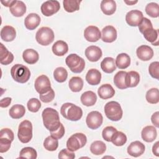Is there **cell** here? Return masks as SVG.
I'll use <instances>...</instances> for the list:
<instances>
[{
	"instance_id": "cell-32",
	"label": "cell",
	"mask_w": 159,
	"mask_h": 159,
	"mask_svg": "<svg viewBox=\"0 0 159 159\" xmlns=\"http://www.w3.org/2000/svg\"><path fill=\"white\" fill-rule=\"evenodd\" d=\"M115 63L119 69H125L130 64V58L127 53H122L117 56Z\"/></svg>"
},
{
	"instance_id": "cell-43",
	"label": "cell",
	"mask_w": 159,
	"mask_h": 159,
	"mask_svg": "<svg viewBox=\"0 0 159 159\" xmlns=\"http://www.w3.org/2000/svg\"><path fill=\"white\" fill-rule=\"evenodd\" d=\"M145 12L152 17H158L159 14L158 4L155 2L148 3L145 7Z\"/></svg>"
},
{
	"instance_id": "cell-14",
	"label": "cell",
	"mask_w": 159,
	"mask_h": 159,
	"mask_svg": "<svg viewBox=\"0 0 159 159\" xmlns=\"http://www.w3.org/2000/svg\"><path fill=\"white\" fill-rule=\"evenodd\" d=\"M84 37L88 42H97L101 37V34L98 27L89 25L87 27L84 31Z\"/></svg>"
},
{
	"instance_id": "cell-28",
	"label": "cell",
	"mask_w": 159,
	"mask_h": 159,
	"mask_svg": "<svg viewBox=\"0 0 159 159\" xmlns=\"http://www.w3.org/2000/svg\"><path fill=\"white\" fill-rule=\"evenodd\" d=\"M101 9L104 14L112 15L116 10V3L113 0H103L101 2Z\"/></svg>"
},
{
	"instance_id": "cell-23",
	"label": "cell",
	"mask_w": 159,
	"mask_h": 159,
	"mask_svg": "<svg viewBox=\"0 0 159 159\" xmlns=\"http://www.w3.org/2000/svg\"><path fill=\"white\" fill-rule=\"evenodd\" d=\"M101 74L96 69H90L86 73V80L91 85H98L101 82Z\"/></svg>"
},
{
	"instance_id": "cell-5",
	"label": "cell",
	"mask_w": 159,
	"mask_h": 159,
	"mask_svg": "<svg viewBox=\"0 0 159 159\" xmlns=\"http://www.w3.org/2000/svg\"><path fill=\"white\" fill-rule=\"evenodd\" d=\"M104 112L106 117L112 121L119 120L123 114V111L119 103L114 101H109L106 104Z\"/></svg>"
},
{
	"instance_id": "cell-3",
	"label": "cell",
	"mask_w": 159,
	"mask_h": 159,
	"mask_svg": "<svg viewBox=\"0 0 159 159\" xmlns=\"http://www.w3.org/2000/svg\"><path fill=\"white\" fill-rule=\"evenodd\" d=\"M60 113L63 117L71 121H77L83 116L81 108L70 102H66L61 106Z\"/></svg>"
},
{
	"instance_id": "cell-24",
	"label": "cell",
	"mask_w": 159,
	"mask_h": 159,
	"mask_svg": "<svg viewBox=\"0 0 159 159\" xmlns=\"http://www.w3.org/2000/svg\"><path fill=\"white\" fill-rule=\"evenodd\" d=\"M14 60L13 54L8 51V50L4 46V45L0 43V63L2 65H7L12 62Z\"/></svg>"
},
{
	"instance_id": "cell-8",
	"label": "cell",
	"mask_w": 159,
	"mask_h": 159,
	"mask_svg": "<svg viewBox=\"0 0 159 159\" xmlns=\"http://www.w3.org/2000/svg\"><path fill=\"white\" fill-rule=\"evenodd\" d=\"M53 31L48 27H42L40 28L35 34L37 42L41 45L47 46L50 45L54 40Z\"/></svg>"
},
{
	"instance_id": "cell-27",
	"label": "cell",
	"mask_w": 159,
	"mask_h": 159,
	"mask_svg": "<svg viewBox=\"0 0 159 159\" xmlns=\"http://www.w3.org/2000/svg\"><path fill=\"white\" fill-rule=\"evenodd\" d=\"M22 58L25 62L28 64H34L39 60V55L37 51L34 49L29 48L23 52Z\"/></svg>"
},
{
	"instance_id": "cell-17",
	"label": "cell",
	"mask_w": 159,
	"mask_h": 159,
	"mask_svg": "<svg viewBox=\"0 0 159 159\" xmlns=\"http://www.w3.org/2000/svg\"><path fill=\"white\" fill-rule=\"evenodd\" d=\"M102 53L101 48L95 45H91L85 50V56L92 62L98 61L102 57Z\"/></svg>"
},
{
	"instance_id": "cell-35",
	"label": "cell",
	"mask_w": 159,
	"mask_h": 159,
	"mask_svg": "<svg viewBox=\"0 0 159 159\" xmlns=\"http://www.w3.org/2000/svg\"><path fill=\"white\" fill-rule=\"evenodd\" d=\"M106 150V144L101 140H96L93 142L90 146V150L91 153L95 155H100L103 154Z\"/></svg>"
},
{
	"instance_id": "cell-22",
	"label": "cell",
	"mask_w": 159,
	"mask_h": 159,
	"mask_svg": "<svg viewBox=\"0 0 159 159\" xmlns=\"http://www.w3.org/2000/svg\"><path fill=\"white\" fill-rule=\"evenodd\" d=\"M16 31L11 25H5L1 30V38L5 42H11L15 39Z\"/></svg>"
},
{
	"instance_id": "cell-41",
	"label": "cell",
	"mask_w": 159,
	"mask_h": 159,
	"mask_svg": "<svg viewBox=\"0 0 159 159\" xmlns=\"http://www.w3.org/2000/svg\"><path fill=\"white\" fill-rule=\"evenodd\" d=\"M53 77L58 83H63L66 81L68 77V72L63 67H58L53 71Z\"/></svg>"
},
{
	"instance_id": "cell-4",
	"label": "cell",
	"mask_w": 159,
	"mask_h": 159,
	"mask_svg": "<svg viewBox=\"0 0 159 159\" xmlns=\"http://www.w3.org/2000/svg\"><path fill=\"white\" fill-rule=\"evenodd\" d=\"M11 75L16 82L25 83L30 77V71L27 66L22 64H16L11 69Z\"/></svg>"
},
{
	"instance_id": "cell-6",
	"label": "cell",
	"mask_w": 159,
	"mask_h": 159,
	"mask_svg": "<svg viewBox=\"0 0 159 159\" xmlns=\"http://www.w3.org/2000/svg\"><path fill=\"white\" fill-rule=\"evenodd\" d=\"M65 62L70 70L75 73L82 72L85 67L84 59L75 53H71L67 56Z\"/></svg>"
},
{
	"instance_id": "cell-12",
	"label": "cell",
	"mask_w": 159,
	"mask_h": 159,
	"mask_svg": "<svg viewBox=\"0 0 159 159\" xmlns=\"http://www.w3.org/2000/svg\"><path fill=\"white\" fill-rule=\"evenodd\" d=\"M60 9V5L58 1H47L44 2L40 7L42 13L45 16H51L57 13Z\"/></svg>"
},
{
	"instance_id": "cell-16",
	"label": "cell",
	"mask_w": 159,
	"mask_h": 159,
	"mask_svg": "<svg viewBox=\"0 0 159 159\" xmlns=\"http://www.w3.org/2000/svg\"><path fill=\"white\" fill-rule=\"evenodd\" d=\"M145 145L140 141L132 142L127 147V153L130 156L138 157L142 155L145 152Z\"/></svg>"
},
{
	"instance_id": "cell-46",
	"label": "cell",
	"mask_w": 159,
	"mask_h": 159,
	"mask_svg": "<svg viewBox=\"0 0 159 159\" xmlns=\"http://www.w3.org/2000/svg\"><path fill=\"white\" fill-rule=\"evenodd\" d=\"M148 71L150 76L155 79L159 78V62L154 61L150 64L148 67Z\"/></svg>"
},
{
	"instance_id": "cell-40",
	"label": "cell",
	"mask_w": 159,
	"mask_h": 159,
	"mask_svg": "<svg viewBox=\"0 0 159 159\" xmlns=\"http://www.w3.org/2000/svg\"><path fill=\"white\" fill-rule=\"evenodd\" d=\"M37 157V151L29 147L23 148L19 153V157L20 158H28V159H35Z\"/></svg>"
},
{
	"instance_id": "cell-36",
	"label": "cell",
	"mask_w": 159,
	"mask_h": 159,
	"mask_svg": "<svg viewBox=\"0 0 159 159\" xmlns=\"http://www.w3.org/2000/svg\"><path fill=\"white\" fill-rule=\"evenodd\" d=\"M69 88L73 92H79L83 87V81L79 76L72 77L69 81Z\"/></svg>"
},
{
	"instance_id": "cell-26",
	"label": "cell",
	"mask_w": 159,
	"mask_h": 159,
	"mask_svg": "<svg viewBox=\"0 0 159 159\" xmlns=\"http://www.w3.org/2000/svg\"><path fill=\"white\" fill-rule=\"evenodd\" d=\"M80 99L83 105L86 106H92L96 102L97 96L93 91H88L81 94Z\"/></svg>"
},
{
	"instance_id": "cell-42",
	"label": "cell",
	"mask_w": 159,
	"mask_h": 159,
	"mask_svg": "<svg viewBox=\"0 0 159 159\" xmlns=\"http://www.w3.org/2000/svg\"><path fill=\"white\" fill-rule=\"evenodd\" d=\"M111 142L116 146H122L127 142V136L120 131H117L112 136Z\"/></svg>"
},
{
	"instance_id": "cell-10",
	"label": "cell",
	"mask_w": 159,
	"mask_h": 159,
	"mask_svg": "<svg viewBox=\"0 0 159 159\" xmlns=\"http://www.w3.org/2000/svg\"><path fill=\"white\" fill-rule=\"evenodd\" d=\"M103 122V117L98 111L90 112L86 119L87 126L91 129H97L99 128Z\"/></svg>"
},
{
	"instance_id": "cell-34",
	"label": "cell",
	"mask_w": 159,
	"mask_h": 159,
	"mask_svg": "<svg viewBox=\"0 0 159 159\" xmlns=\"http://www.w3.org/2000/svg\"><path fill=\"white\" fill-rule=\"evenodd\" d=\"M25 112V109L24 106L21 104L13 105L9 109V116L12 119H20L22 117Z\"/></svg>"
},
{
	"instance_id": "cell-54",
	"label": "cell",
	"mask_w": 159,
	"mask_h": 159,
	"mask_svg": "<svg viewBox=\"0 0 159 159\" xmlns=\"http://www.w3.org/2000/svg\"><path fill=\"white\" fill-rule=\"evenodd\" d=\"M158 145H159V142H157L155 143V144L153 145V147H152V152L157 157L159 156V151H158L159 147H158Z\"/></svg>"
},
{
	"instance_id": "cell-51",
	"label": "cell",
	"mask_w": 159,
	"mask_h": 159,
	"mask_svg": "<svg viewBox=\"0 0 159 159\" xmlns=\"http://www.w3.org/2000/svg\"><path fill=\"white\" fill-rule=\"evenodd\" d=\"M65 132V130L64 126L62 124H61L60 127L57 130L53 132H50V133H51V135L54 138L57 139H60L64 135Z\"/></svg>"
},
{
	"instance_id": "cell-1",
	"label": "cell",
	"mask_w": 159,
	"mask_h": 159,
	"mask_svg": "<svg viewBox=\"0 0 159 159\" xmlns=\"http://www.w3.org/2000/svg\"><path fill=\"white\" fill-rule=\"evenodd\" d=\"M43 123L45 128L50 132H53L57 130L60 126L59 114L55 109L47 107L45 108L42 113Z\"/></svg>"
},
{
	"instance_id": "cell-18",
	"label": "cell",
	"mask_w": 159,
	"mask_h": 159,
	"mask_svg": "<svg viewBox=\"0 0 159 159\" xmlns=\"http://www.w3.org/2000/svg\"><path fill=\"white\" fill-rule=\"evenodd\" d=\"M136 54L140 60L142 61H148L153 57V51L150 47L143 45L137 48Z\"/></svg>"
},
{
	"instance_id": "cell-11",
	"label": "cell",
	"mask_w": 159,
	"mask_h": 159,
	"mask_svg": "<svg viewBox=\"0 0 159 159\" xmlns=\"http://www.w3.org/2000/svg\"><path fill=\"white\" fill-rule=\"evenodd\" d=\"M34 86L35 90L39 94H45L52 88L50 80L45 75H42L36 78Z\"/></svg>"
},
{
	"instance_id": "cell-49",
	"label": "cell",
	"mask_w": 159,
	"mask_h": 159,
	"mask_svg": "<svg viewBox=\"0 0 159 159\" xmlns=\"http://www.w3.org/2000/svg\"><path fill=\"white\" fill-rule=\"evenodd\" d=\"M58 157V158L73 159L75 158V155L73 152L69 150L68 149L64 148L59 152Z\"/></svg>"
},
{
	"instance_id": "cell-47",
	"label": "cell",
	"mask_w": 159,
	"mask_h": 159,
	"mask_svg": "<svg viewBox=\"0 0 159 159\" xmlns=\"http://www.w3.org/2000/svg\"><path fill=\"white\" fill-rule=\"evenodd\" d=\"M39 97H40V99L41 101H42L43 102L45 103H48L51 102L55 98V92L53 91V89L52 88L50 89V90L45 93V94H39Z\"/></svg>"
},
{
	"instance_id": "cell-53",
	"label": "cell",
	"mask_w": 159,
	"mask_h": 159,
	"mask_svg": "<svg viewBox=\"0 0 159 159\" xmlns=\"http://www.w3.org/2000/svg\"><path fill=\"white\" fill-rule=\"evenodd\" d=\"M11 100L12 99L11 98L7 97V98H4L3 99H2L0 101V106L1 107H8L11 102Z\"/></svg>"
},
{
	"instance_id": "cell-30",
	"label": "cell",
	"mask_w": 159,
	"mask_h": 159,
	"mask_svg": "<svg viewBox=\"0 0 159 159\" xmlns=\"http://www.w3.org/2000/svg\"><path fill=\"white\" fill-rule=\"evenodd\" d=\"M102 70L106 73H112L116 69L115 60L112 57L104 58L101 63Z\"/></svg>"
},
{
	"instance_id": "cell-38",
	"label": "cell",
	"mask_w": 159,
	"mask_h": 159,
	"mask_svg": "<svg viewBox=\"0 0 159 159\" xmlns=\"http://www.w3.org/2000/svg\"><path fill=\"white\" fill-rule=\"evenodd\" d=\"M146 100L150 104H157L159 101V91L158 88H153L147 91L145 95Z\"/></svg>"
},
{
	"instance_id": "cell-7",
	"label": "cell",
	"mask_w": 159,
	"mask_h": 159,
	"mask_svg": "<svg viewBox=\"0 0 159 159\" xmlns=\"http://www.w3.org/2000/svg\"><path fill=\"white\" fill-rule=\"evenodd\" d=\"M17 137L22 143H26L30 141L32 137V125L29 120H24L20 123Z\"/></svg>"
},
{
	"instance_id": "cell-25",
	"label": "cell",
	"mask_w": 159,
	"mask_h": 159,
	"mask_svg": "<svg viewBox=\"0 0 159 159\" xmlns=\"http://www.w3.org/2000/svg\"><path fill=\"white\" fill-rule=\"evenodd\" d=\"M11 13L15 17H21L26 12V6L21 1H16L11 7H9Z\"/></svg>"
},
{
	"instance_id": "cell-48",
	"label": "cell",
	"mask_w": 159,
	"mask_h": 159,
	"mask_svg": "<svg viewBox=\"0 0 159 159\" xmlns=\"http://www.w3.org/2000/svg\"><path fill=\"white\" fill-rule=\"evenodd\" d=\"M12 141L6 138H0V152L4 153L9 150Z\"/></svg>"
},
{
	"instance_id": "cell-2",
	"label": "cell",
	"mask_w": 159,
	"mask_h": 159,
	"mask_svg": "<svg viewBox=\"0 0 159 159\" xmlns=\"http://www.w3.org/2000/svg\"><path fill=\"white\" fill-rule=\"evenodd\" d=\"M138 27L148 42H151L153 45H158V31L157 29H153L152 24L148 19L143 17L138 25Z\"/></svg>"
},
{
	"instance_id": "cell-50",
	"label": "cell",
	"mask_w": 159,
	"mask_h": 159,
	"mask_svg": "<svg viewBox=\"0 0 159 159\" xmlns=\"http://www.w3.org/2000/svg\"><path fill=\"white\" fill-rule=\"evenodd\" d=\"M0 138H6L13 141L14 139V132L10 129H2L0 131Z\"/></svg>"
},
{
	"instance_id": "cell-13",
	"label": "cell",
	"mask_w": 159,
	"mask_h": 159,
	"mask_svg": "<svg viewBox=\"0 0 159 159\" xmlns=\"http://www.w3.org/2000/svg\"><path fill=\"white\" fill-rule=\"evenodd\" d=\"M143 13L139 10H132L128 12L125 16L126 22L130 26H138L142 20Z\"/></svg>"
},
{
	"instance_id": "cell-37",
	"label": "cell",
	"mask_w": 159,
	"mask_h": 159,
	"mask_svg": "<svg viewBox=\"0 0 159 159\" xmlns=\"http://www.w3.org/2000/svg\"><path fill=\"white\" fill-rule=\"evenodd\" d=\"M81 1L79 0H64L63 1V7L68 12H73L78 11Z\"/></svg>"
},
{
	"instance_id": "cell-44",
	"label": "cell",
	"mask_w": 159,
	"mask_h": 159,
	"mask_svg": "<svg viewBox=\"0 0 159 159\" xmlns=\"http://www.w3.org/2000/svg\"><path fill=\"white\" fill-rule=\"evenodd\" d=\"M27 108L32 112H37L41 107V102L37 98L30 99L27 104Z\"/></svg>"
},
{
	"instance_id": "cell-56",
	"label": "cell",
	"mask_w": 159,
	"mask_h": 159,
	"mask_svg": "<svg viewBox=\"0 0 159 159\" xmlns=\"http://www.w3.org/2000/svg\"><path fill=\"white\" fill-rule=\"evenodd\" d=\"M137 2V1H124V2L126 3L127 5H134L136 4Z\"/></svg>"
},
{
	"instance_id": "cell-33",
	"label": "cell",
	"mask_w": 159,
	"mask_h": 159,
	"mask_svg": "<svg viewBox=\"0 0 159 159\" xmlns=\"http://www.w3.org/2000/svg\"><path fill=\"white\" fill-rule=\"evenodd\" d=\"M127 72L124 71H118L114 77V83L117 88L120 89L127 88L125 84V76Z\"/></svg>"
},
{
	"instance_id": "cell-9",
	"label": "cell",
	"mask_w": 159,
	"mask_h": 159,
	"mask_svg": "<svg viewBox=\"0 0 159 159\" xmlns=\"http://www.w3.org/2000/svg\"><path fill=\"white\" fill-rule=\"evenodd\" d=\"M87 142L86 136L83 133H76L72 135L66 142L67 148L71 151L75 152L83 147Z\"/></svg>"
},
{
	"instance_id": "cell-19",
	"label": "cell",
	"mask_w": 159,
	"mask_h": 159,
	"mask_svg": "<svg viewBox=\"0 0 159 159\" xmlns=\"http://www.w3.org/2000/svg\"><path fill=\"white\" fill-rule=\"evenodd\" d=\"M157 132L154 126L147 125L145 127L141 132L142 139L147 142H152L154 141L157 137Z\"/></svg>"
},
{
	"instance_id": "cell-55",
	"label": "cell",
	"mask_w": 159,
	"mask_h": 159,
	"mask_svg": "<svg viewBox=\"0 0 159 159\" xmlns=\"http://www.w3.org/2000/svg\"><path fill=\"white\" fill-rule=\"evenodd\" d=\"M16 0H12V1H1V3L6 7H11L12 6V4L16 2Z\"/></svg>"
},
{
	"instance_id": "cell-15",
	"label": "cell",
	"mask_w": 159,
	"mask_h": 159,
	"mask_svg": "<svg viewBox=\"0 0 159 159\" xmlns=\"http://www.w3.org/2000/svg\"><path fill=\"white\" fill-rule=\"evenodd\" d=\"M102 40L106 43H111L117 39V30L112 25H107L102 29Z\"/></svg>"
},
{
	"instance_id": "cell-20",
	"label": "cell",
	"mask_w": 159,
	"mask_h": 159,
	"mask_svg": "<svg viewBox=\"0 0 159 159\" xmlns=\"http://www.w3.org/2000/svg\"><path fill=\"white\" fill-rule=\"evenodd\" d=\"M40 22V16L35 13H30L27 15L24 20V25L29 30H34L36 29Z\"/></svg>"
},
{
	"instance_id": "cell-52",
	"label": "cell",
	"mask_w": 159,
	"mask_h": 159,
	"mask_svg": "<svg viewBox=\"0 0 159 159\" xmlns=\"http://www.w3.org/2000/svg\"><path fill=\"white\" fill-rule=\"evenodd\" d=\"M151 120L152 124L156 127H159V112H155L153 113L151 117Z\"/></svg>"
},
{
	"instance_id": "cell-39",
	"label": "cell",
	"mask_w": 159,
	"mask_h": 159,
	"mask_svg": "<svg viewBox=\"0 0 159 159\" xmlns=\"http://www.w3.org/2000/svg\"><path fill=\"white\" fill-rule=\"evenodd\" d=\"M43 147L48 151H55L58 147V139L52 135L47 137L43 141Z\"/></svg>"
},
{
	"instance_id": "cell-29",
	"label": "cell",
	"mask_w": 159,
	"mask_h": 159,
	"mask_svg": "<svg viewBox=\"0 0 159 159\" xmlns=\"http://www.w3.org/2000/svg\"><path fill=\"white\" fill-rule=\"evenodd\" d=\"M68 51V44L63 40L57 41L52 46V52L57 56H63Z\"/></svg>"
},
{
	"instance_id": "cell-31",
	"label": "cell",
	"mask_w": 159,
	"mask_h": 159,
	"mask_svg": "<svg viewBox=\"0 0 159 159\" xmlns=\"http://www.w3.org/2000/svg\"><path fill=\"white\" fill-rule=\"evenodd\" d=\"M140 81V75L135 71L127 73L125 76V84L127 88H133L137 86Z\"/></svg>"
},
{
	"instance_id": "cell-21",
	"label": "cell",
	"mask_w": 159,
	"mask_h": 159,
	"mask_svg": "<svg viewBox=\"0 0 159 159\" xmlns=\"http://www.w3.org/2000/svg\"><path fill=\"white\" fill-rule=\"evenodd\" d=\"M98 94L100 98L107 99L112 98L115 94V90L109 84H104L101 85L98 90Z\"/></svg>"
},
{
	"instance_id": "cell-45",
	"label": "cell",
	"mask_w": 159,
	"mask_h": 159,
	"mask_svg": "<svg viewBox=\"0 0 159 159\" xmlns=\"http://www.w3.org/2000/svg\"><path fill=\"white\" fill-rule=\"evenodd\" d=\"M117 131V130L115 127L112 126H107L103 129L102 132V138L107 142H111V139L113 135Z\"/></svg>"
}]
</instances>
